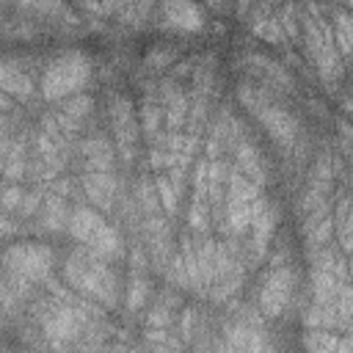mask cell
Segmentation results:
<instances>
[{
	"instance_id": "5",
	"label": "cell",
	"mask_w": 353,
	"mask_h": 353,
	"mask_svg": "<svg viewBox=\"0 0 353 353\" xmlns=\"http://www.w3.org/2000/svg\"><path fill=\"white\" fill-rule=\"evenodd\" d=\"M102 226H105V223H102V218H99L97 212L85 210V207H83V210H77V212L72 215V232H74L80 240H88V243H91Z\"/></svg>"
},
{
	"instance_id": "4",
	"label": "cell",
	"mask_w": 353,
	"mask_h": 353,
	"mask_svg": "<svg viewBox=\"0 0 353 353\" xmlns=\"http://www.w3.org/2000/svg\"><path fill=\"white\" fill-rule=\"evenodd\" d=\"M163 11H165V17H168L174 25H179V28H199V25L204 22L201 8H199V6H190V3H171V6H165Z\"/></svg>"
},
{
	"instance_id": "1",
	"label": "cell",
	"mask_w": 353,
	"mask_h": 353,
	"mask_svg": "<svg viewBox=\"0 0 353 353\" xmlns=\"http://www.w3.org/2000/svg\"><path fill=\"white\" fill-rule=\"evenodd\" d=\"M91 74V63L80 52H63L55 58L44 74V97H63L69 91H77Z\"/></svg>"
},
{
	"instance_id": "3",
	"label": "cell",
	"mask_w": 353,
	"mask_h": 353,
	"mask_svg": "<svg viewBox=\"0 0 353 353\" xmlns=\"http://www.w3.org/2000/svg\"><path fill=\"white\" fill-rule=\"evenodd\" d=\"M290 298V284H287V273H273L268 279V287L262 290V306L268 312H279Z\"/></svg>"
},
{
	"instance_id": "2",
	"label": "cell",
	"mask_w": 353,
	"mask_h": 353,
	"mask_svg": "<svg viewBox=\"0 0 353 353\" xmlns=\"http://www.w3.org/2000/svg\"><path fill=\"white\" fill-rule=\"evenodd\" d=\"M6 262L19 276H41L50 268V251L41 245H17L6 254Z\"/></svg>"
}]
</instances>
